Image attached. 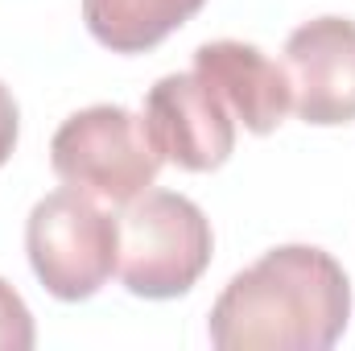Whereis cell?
<instances>
[{
  "mask_svg": "<svg viewBox=\"0 0 355 351\" xmlns=\"http://www.w3.org/2000/svg\"><path fill=\"white\" fill-rule=\"evenodd\" d=\"M352 318L343 264L314 244H281L236 273L211 306L219 351H327Z\"/></svg>",
  "mask_w": 355,
  "mask_h": 351,
  "instance_id": "6da1fadb",
  "label": "cell"
},
{
  "mask_svg": "<svg viewBox=\"0 0 355 351\" xmlns=\"http://www.w3.org/2000/svg\"><path fill=\"white\" fill-rule=\"evenodd\" d=\"M120 223V261L116 273L128 293L166 302L194 289L211 264V223L198 203L174 190H145L124 203Z\"/></svg>",
  "mask_w": 355,
  "mask_h": 351,
  "instance_id": "7a4b0ae2",
  "label": "cell"
},
{
  "mask_svg": "<svg viewBox=\"0 0 355 351\" xmlns=\"http://www.w3.org/2000/svg\"><path fill=\"white\" fill-rule=\"evenodd\" d=\"M50 166L62 186L83 190L95 203L124 207L153 186L162 153L153 149L141 116L120 103H91L58 124Z\"/></svg>",
  "mask_w": 355,
  "mask_h": 351,
  "instance_id": "3957f363",
  "label": "cell"
},
{
  "mask_svg": "<svg viewBox=\"0 0 355 351\" xmlns=\"http://www.w3.org/2000/svg\"><path fill=\"white\" fill-rule=\"evenodd\" d=\"M25 252L58 302L95 298L120 261V223L75 186H62L33 203L25 219Z\"/></svg>",
  "mask_w": 355,
  "mask_h": 351,
  "instance_id": "277c9868",
  "label": "cell"
},
{
  "mask_svg": "<svg viewBox=\"0 0 355 351\" xmlns=\"http://www.w3.org/2000/svg\"><path fill=\"white\" fill-rule=\"evenodd\" d=\"M153 149L162 162L190 174L219 170L236 149V120L227 116V103L198 71L166 75L145 95L141 116Z\"/></svg>",
  "mask_w": 355,
  "mask_h": 351,
  "instance_id": "5b68a950",
  "label": "cell"
},
{
  "mask_svg": "<svg viewBox=\"0 0 355 351\" xmlns=\"http://www.w3.org/2000/svg\"><path fill=\"white\" fill-rule=\"evenodd\" d=\"M285 79L306 124L335 128L355 120V21L314 17L285 37Z\"/></svg>",
  "mask_w": 355,
  "mask_h": 351,
  "instance_id": "8992f818",
  "label": "cell"
},
{
  "mask_svg": "<svg viewBox=\"0 0 355 351\" xmlns=\"http://www.w3.org/2000/svg\"><path fill=\"white\" fill-rule=\"evenodd\" d=\"M194 71L219 91V99L236 112V120L257 137L272 132L293 108L285 67H277L248 42H232V37L202 42L194 50Z\"/></svg>",
  "mask_w": 355,
  "mask_h": 351,
  "instance_id": "52a82bcc",
  "label": "cell"
},
{
  "mask_svg": "<svg viewBox=\"0 0 355 351\" xmlns=\"http://www.w3.org/2000/svg\"><path fill=\"white\" fill-rule=\"evenodd\" d=\"M207 0H83L91 37L116 54H145L186 25Z\"/></svg>",
  "mask_w": 355,
  "mask_h": 351,
  "instance_id": "ba28073f",
  "label": "cell"
},
{
  "mask_svg": "<svg viewBox=\"0 0 355 351\" xmlns=\"http://www.w3.org/2000/svg\"><path fill=\"white\" fill-rule=\"evenodd\" d=\"M33 343H37L33 314H29L25 298L0 277V351H29Z\"/></svg>",
  "mask_w": 355,
  "mask_h": 351,
  "instance_id": "9c48e42d",
  "label": "cell"
},
{
  "mask_svg": "<svg viewBox=\"0 0 355 351\" xmlns=\"http://www.w3.org/2000/svg\"><path fill=\"white\" fill-rule=\"evenodd\" d=\"M17 132H21V112H17V99H12V91L0 83V166L12 157V149H17Z\"/></svg>",
  "mask_w": 355,
  "mask_h": 351,
  "instance_id": "30bf717a",
  "label": "cell"
}]
</instances>
